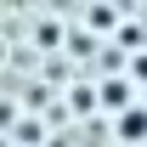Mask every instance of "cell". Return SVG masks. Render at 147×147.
<instances>
[{
    "label": "cell",
    "instance_id": "cell-3",
    "mask_svg": "<svg viewBox=\"0 0 147 147\" xmlns=\"http://www.w3.org/2000/svg\"><path fill=\"white\" fill-rule=\"evenodd\" d=\"M130 74H136V79H147V51H136V57H130Z\"/></svg>",
    "mask_w": 147,
    "mask_h": 147
},
{
    "label": "cell",
    "instance_id": "cell-2",
    "mask_svg": "<svg viewBox=\"0 0 147 147\" xmlns=\"http://www.w3.org/2000/svg\"><path fill=\"white\" fill-rule=\"evenodd\" d=\"M96 91H102V96H96L102 108H113V113L130 108V85H125V79H108V85H96Z\"/></svg>",
    "mask_w": 147,
    "mask_h": 147
},
{
    "label": "cell",
    "instance_id": "cell-1",
    "mask_svg": "<svg viewBox=\"0 0 147 147\" xmlns=\"http://www.w3.org/2000/svg\"><path fill=\"white\" fill-rule=\"evenodd\" d=\"M119 136L125 142H147V108H125L119 113Z\"/></svg>",
    "mask_w": 147,
    "mask_h": 147
}]
</instances>
